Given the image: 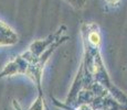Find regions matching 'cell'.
Returning a JSON list of instances; mask_svg holds the SVG:
<instances>
[{"label": "cell", "instance_id": "3", "mask_svg": "<svg viewBox=\"0 0 127 110\" xmlns=\"http://www.w3.org/2000/svg\"><path fill=\"white\" fill-rule=\"evenodd\" d=\"M66 1L69 2L72 7H74V8L82 9V8H84V7H85L87 0H66Z\"/></svg>", "mask_w": 127, "mask_h": 110}, {"label": "cell", "instance_id": "4", "mask_svg": "<svg viewBox=\"0 0 127 110\" xmlns=\"http://www.w3.org/2000/svg\"><path fill=\"white\" fill-rule=\"evenodd\" d=\"M108 3H111V4H115V3H117V2L119 1V0H106Z\"/></svg>", "mask_w": 127, "mask_h": 110}, {"label": "cell", "instance_id": "1", "mask_svg": "<svg viewBox=\"0 0 127 110\" xmlns=\"http://www.w3.org/2000/svg\"><path fill=\"white\" fill-rule=\"evenodd\" d=\"M18 43V35L9 25L0 21V46H11Z\"/></svg>", "mask_w": 127, "mask_h": 110}, {"label": "cell", "instance_id": "2", "mask_svg": "<svg viewBox=\"0 0 127 110\" xmlns=\"http://www.w3.org/2000/svg\"><path fill=\"white\" fill-rule=\"evenodd\" d=\"M87 39H89V42L91 43V45L94 47H98L101 44V35L97 30H91V32H89Z\"/></svg>", "mask_w": 127, "mask_h": 110}]
</instances>
